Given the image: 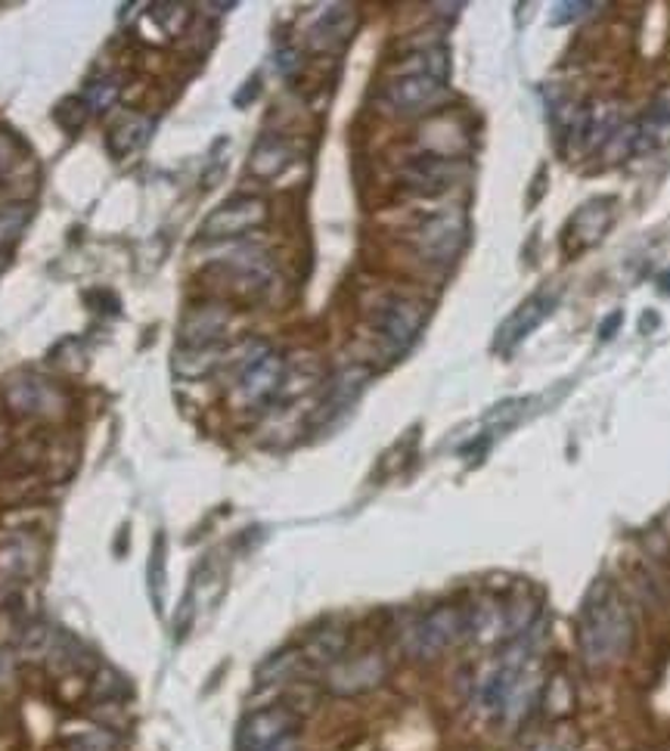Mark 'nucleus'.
<instances>
[{
	"label": "nucleus",
	"mask_w": 670,
	"mask_h": 751,
	"mask_svg": "<svg viewBox=\"0 0 670 751\" xmlns=\"http://www.w3.org/2000/svg\"><path fill=\"white\" fill-rule=\"evenodd\" d=\"M633 646V615L627 599L609 580H596L577 615V649L590 671L618 665Z\"/></svg>",
	"instance_id": "nucleus-1"
},
{
	"label": "nucleus",
	"mask_w": 670,
	"mask_h": 751,
	"mask_svg": "<svg viewBox=\"0 0 670 751\" xmlns=\"http://www.w3.org/2000/svg\"><path fill=\"white\" fill-rule=\"evenodd\" d=\"M447 81V50L428 47L410 57L398 75L385 84V103L398 113H420L432 99H438Z\"/></svg>",
	"instance_id": "nucleus-2"
},
{
	"label": "nucleus",
	"mask_w": 670,
	"mask_h": 751,
	"mask_svg": "<svg viewBox=\"0 0 670 751\" xmlns=\"http://www.w3.org/2000/svg\"><path fill=\"white\" fill-rule=\"evenodd\" d=\"M466 634H469V612L460 606H438L410 627L407 653L413 658H438Z\"/></svg>",
	"instance_id": "nucleus-3"
},
{
	"label": "nucleus",
	"mask_w": 670,
	"mask_h": 751,
	"mask_svg": "<svg viewBox=\"0 0 670 751\" xmlns=\"http://www.w3.org/2000/svg\"><path fill=\"white\" fill-rule=\"evenodd\" d=\"M422 324H425V308L416 298H407V295H388L373 310L376 339L383 342L388 354H403L413 345Z\"/></svg>",
	"instance_id": "nucleus-4"
},
{
	"label": "nucleus",
	"mask_w": 670,
	"mask_h": 751,
	"mask_svg": "<svg viewBox=\"0 0 670 751\" xmlns=\"http://www.w3.org/2000/svg\"><path fill=\"white\" fill-rule=\"evenodd\" d=\"M302 727V717L286 708V705H270L258 708L249 717H243L236 730V751H273L283 742L295 739Z\"/></svg>",
	"instance_id": "nucleus-5"
},
{
	"label": "nucleus",
	"mask_w": 670,
	"mask_h": 751,
	"mask_svg": "<svg viewBox=\"0 0 670 751\" xmlns=\"http://www.w3.org/2000/svg\"><path fill=\"white\" fill-rule=\"evenodd\" d=\"M283 376H286V361L277 351H270L268 345H258L255 354L243 364L236 395H239L243 404L249 407L268 404L270 398L283 388Z\"/></svg>",
	"instance_id": "nucleus-6"
},
{
	"label": "nucleus",
	"mask_w": 670,
	"mask_h": 751,
	"mask_svg": "<svg viewBox=\"0 0 670 751\" xmlns=\"http://www.w3.org/2000/svg\"><path fill=\"white\" fill-rule=\"evenodd\" d=\"M265 221H268V202L261 196H233L205 218L202 239H233V236L258 231Z\"/></svg>",
	"instance_id": "nucleus-7"
},
{
	"label": "nucleus",
	"mask_w": 670,
	"mask_h": 751,
	"mask_svg": "<svg viewBox=\"0 0 670 751\" xmlns=\"http://www.w3.org/2000/svg\"><path fill=\"white\" fill-rule=\"evenodd\" d=\"M388 674V665L379 653H364L354 658H339L326 668V690L332 695H361L376 690Z\"/></svg>",
	"instance_id": "nucleus-8"
},
{
	"label": "nucleus",
	"mask_w": 670,
	"mask_h": 751,
	"mask_svg": "<svg viewBox=\"0 0 670 751\" xmlns=\"http://www.w3.org/2000/svg\"><path fill=\"white\" fill-rule=\"evenodd\" d=\"M462 243H466V214L462 212L435 214L416 231V249L432 265L454 261L460 255Z\"/></svg>",
	"instance_id": "nucleus-9"
},
{
	"label": "nucleus",
	"mask_w": 670,
	"mask_h": 751,
	"mask_svg": "<svg viewBox=\"0 0 670 751\" xmlns=\"http://www.w3.org/2000/svg\"><path fill=\"white\" fill-rule=\"evenodd\" d=\"M466 172L457 159H447V155H420L413 159L407 168L401 172V180L407 190L420 196H438L444 193L447 187L457 184V177Z\"/></svg>",
	"instance_id": "nucleus-10"
},
{
	"label": "nucleus",
	"mask_w": 670,
	"mask_h": 751,
	"mask_svg": "<svg viewBox=\"0 0 670 751\" xmlns=\"http://www.w3.org/2000/svg\"><path fill=\"white\" fill-rule=\"evenodd\" d=\"M670 143V87L661 91L651 99V106L643 113V118L631 128V150L633 153H651Z\"/></svg>",
	"instance_id": "nucleus-11"
},
{
	"label": "nucleus",
	"mask_w": 670,
	"mask_h": 751,
	"mask_svg": "<svg viewBox=\"0 0 670 751\" xmlns=\"http://www.w3.org/2000/svg\"><path fill=\"white\" fill-rule=\"evenodd\" d=\"M369 383V369L366 366L351 364L339 369L324 388V401H320V420H332L339 413H345L348 407L361 398V391Z\"/></svg>",
	"instance_id": "nucleus-12"
},
{
	"label": "nucleus",
	"mask_w": 670,
	"mask_h": 751,
	"mask_svg": "<svg viewBox=\"0 0 670 751\" xmlns=\"http://www.w3.org/2000/svg\"><path fill=\"white\" fill-rule=\"evenodd\" d=\"M7 401H10L13 410H20L25 416H47V413H57L62 407V395L47 379L22 376V379H16L13 386L7 388Z\"/></svg>",
	"instance_id": "nucleus-13"
},
{
	"label": "nucleus",
	"mask_w": 670,
	"mask_h": 751,
	"mask_svg": "<svg viewBox=\"0 0 670 751\" xmlns=\"http://www.w3.org/2000/svg\"><path fill=\"white\" fill-rule=\"evenodd\" d=\"M553 305H555V292H550V290H540V292H534L521 308L499 327V336H497V348L499 351H513V348L531 332V329L553 310Z\"/></svg>",
	"instance_id": "nucleus-14"
},
{
	"label": "nucleus",
	"mask_w": 670,
	"mask_h": 751,
	"mask_svg": "<svg viewBox=\"0 0 670 751\" xmlns=\"http://www.w3.org/2000/svg\"><path fill=\"white\" fill-rule=\"evenodd\" d=\"M231 324V310L224 305H199L192 308V314L184 324V348H211V345H224V329Z\"/></svg>",
	"instance_id": "nucleus-15"
},
{
	"label": "nucleus",
	"mask_w": 670,
	"mask_h": 751,
	"mask_svg": "<svg viewBox=\"0 0 670 751\" xmlns=\"http://www.w3.org/2000/svg\"><path fill=\"white\" fill-rule=\"evenodd\" d=\"M357 28V10L348 7V3H336L329 7L320 20L310 25V35H307V44L314 50H339Z\"/></svg>",
	"instance_id": "nucleus-16"
},
{
	"label": "nucleus",
	"mask_w": 670,
	"mask_h": 751,
	"mask_svg": "<svg viewBox=\"0 0 670 751\" xmlns=\"http://www.w3.org/2000/svg\"><path fill=\"white\" fill-rule=\"evenodd\" d=\"M614 218V199H593V202H587L580 212L572 218V236H575V249H590L593 243H599L602 236H606V231H609V224H612Z\"/></svg>",
	"instance_id": "nucleus-17"
},
{
	"label": "nucleus",
	"mask_w": 670,
	"mask_h": 751,
	"mask_svg": "<svg viewBox=\"0 0 670 751\" xmlns=\"http://www.w3.org/2000/svg\"><path fill=\"white\" fill-rule=\"evenodd\" d=\"M289 162H292V146H289V140H283V137L277 134H268L261 137L258 146L251 150L249 172L255 174V177H261V180H270V177H277V174L283 172Z\"/></svg>",
	"instance_id": "nucleus-18"
},
{
	"label": "nucleus",
	"mask_w": 670,
	"mask_h": 751,
	"mask_svg": "<svg viewBox=\"0 0 670 751\" xmlns=\"http://www.w3.org/2000/svg\"><path fill=\"white\" fill-rule=\"evenodd\" d=\"M342 655H345V631H336V627L317 631L302 649V658L320 668H332Z\"/></svg>",
	"instance_id": "nucleus-19"
},
{
	"label": "nucleus",
	"mask_w": 670,
	"mask_h": 751,
	"mask_svg": "<svg viewBox=\"0 0 670 751\" xmlns=\"http://www.w3.org/2000/svg\"><path fill=\"white\" fill-rule=\"evenodd\" d=\"M221 361H224V345L180 348L177 357H174V373L184 376V379H199V376L211 373Z\"/></svg>",
	"instance_id": "nucleus-20"
},
{
	"label": "nucleus",
	"mask_w": 670,
	"mask_h": 751,
	"mask_svg": "<svg viewBox=\"0 0 670 751\" xmlns=\"http://www.w3.org/2000/svg\"><path fill=\"white\" fill-rule=\"evenodd\" d=\"M150 131H153V118L125 116L121 121H118L116 128H113V140H109V146H113V153L116 155L134 153L137 146H143V143H146Z\"/></svg>",
	"instance_id": "nucleus-21"
},
{
	"label": "nucleus",
	"mask_w": 670,
	"mask_h": 751,
	"mask_svg": "<svg viewBox=\"0 0 670 751\" xmlns=\"http://www.w3.org/2000/svg\"><path fill=\"white\" fill-rule=\"evenodd\" d=\"M118 91H121V78L118 75L96 78V81L87 84V94H84L81 99L87 103V109H91V113H103V109H109V106L116 103Z\"/></svg>",
	"instance_id": "nucleus-22"
},
{
	"label": "nucleus",
	"mask_w": 670,
	"mask_h": 751,
	"mask_svg": "<svg viewBox=\"0 0 670 751\" xmlns=\"http://www.w3.org/2000/svg\"><path fill=\"white\" fill-rule=\"evenodd\" d=\"M32 221V206H3L0 209V246H10L20 239V233L28 227Z\"/></svg>",
	"instance_id": "nucleus-23"
},
{
	"label": "nucleus",
	"mask_w": 670,
	"mask_h": 751,
	"mask_svg": "<svg viewBox=\"0 0 670 751\" xmlns=\"http://www.w3.org/2000/svg\"><path fill=\"white\" fill-rule=\"evenodd\" d=\"M146 578H150V594H153V602L158 606V602H162V580H165V538H162V535H155V540H153V559H150V572H146Z\"/></svg>",
	"instance_id": "nucleus-24"
},
{
	"label": "nucleus",
	"mask_w": 670,
	"mask_h": 751,
	"mask_svg": "<svg viewBox=\"0 0 670 751\" xmlns=\"http://www.w3.org/2000/svg\"><path fill=\"white\" fill-rule=\"evenodd\" d=\"M87 116H91V109H87V103H84L81 97L69 99V103H62V106H59V113H57L59 125H62L66 131H78V128L87 121Z\"/></svg>",
	"instance_id": "nucleus-25"
},
{
	"label": "nucleus",
	"mask_w": 670,
	"mask_h": 751,
	"mask_svg": "<svg viewBox=\"0 0 670 751\" xmlns=\"http://www.w3.org/2000/svg\"><path fill=\"white\" fill-rule=\"evenodd\" d=\"M66 751H113V739L103 730L84 732V736L66 739Z\"/></svg>",
	"instance_id": "nucleus-26"
},
{
	"label": "nucleus",
	"mask_w": 670,
	"mask_h": 751,
	"mask_svg": "<svg viewBox=\"0 0 670 751\" xmlns=\"http://www.w3.org/2000/svg\"><path fill=\"white\" fill-rule=\"evenodd\" d=\"M590 10H599V3H555V10H553V16H550V20L559 25V22L580 20V16H587Z\"/></svg>",
	"instance_id": "nucleus-27"
},
{
	"label": "nucleus",
	"mask_w": 670,
	"mask_h": 751,
	"mask_svg": "<svg viewBox=\"0 0 670 751\" xmlns=\"http://www.w3.org/2000/svg\"><path fill=\"white\" fill-rule=\"evenodd\" d=\"M621 320H624V314H621V310H614L612 317H609V320H606V324L599 327V336H602V342H609V339H612L614 329L621 327Z\"/></svg>",
	"instance_id": "nucleus-28"
},
{
	"label": "nucleus",
	"mask_w": 670,
	"mask_h": 751,
	"mask_svg": "<svg viewBox=\"0 0 670 751\" xmlns=\"http://www.w3.org/2000/svg\"><path fill=\"white\" fill-rule=\"evenodd\" d=\"M273 751H298V742H295V739H289V742H283L280 749H273Z\"/></svg>",
	"instance_id": "nucleus-29"
},
{
	"label": "nucleus",
	"mask_w": 670,
	"mask_h": 751,
	"mask_svg": "<svg viewBox=\"0 0 670 751\" xmlns=\"http://www.w3.org/2000/svg\"><path fill=\"white\" fill-rule=\"evenodd\" d=\"M661 290L670 292V273H665V277H661Z\"/></svg>",
	"instance_id": "nucleus-30"
},
{
	"label": "nucleus",
	"mask_w": 670,
	"mask_h": 751,
	"mask_svg": "<svg viewBox=\"0 0 670 751\" xmlns=\"http://www.w3.org/2000/svg\"><path fill=\"white\" fill-rule=\"evenodd\" d=\"M546 751H562V749H546Z\"/></svg>",
	"instance_id": "nucleus-31"
}]
</instances>
